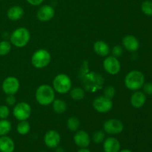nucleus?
Here are the masks:
<instances>
[{
	"label": "nucleus",
	"instance_id": "10",
	"mask_svg": "<svg viewBox=\"0 0 152 152\" xmlns=\"http://www.w3.org/2000/svg\"><path fill=\"white\" fill-rule=\"evenodd\" d=\"M103 129L104 132L108 134H119L124 129V125L120 120L111 119L104 123Z\"/></svg>",
	"mask_w": 152,
	"mask_h": 152
},
{
	"label": "nucleus",
	"instance_id": "5",
	"mask_svg": "<svg viewBox=\"0 0 152 152\" xmlns=\"http://www.w3.org/2000/svg\"><path fill=\"white\" fill-rule=\"evenodd\" d=\"M71 80L67 74H59L55 77L53 81V88L57 93L64 94L71 89Z\"/></svg>",
	"mask_w": 152,
	"mask_h": 152
},
{
	"label": "nucleus",
	"instance_id": "9",
	"mask_svg": "<svg viewBox=\"0 0 152 152\" xmlns=\"http://www.w3.org/2000/svg\"><path fill=\"white\" fill-rule=\"evenodd\" d=\"M20 87L19 80L15 77H8L3 81L1 88L7 95H14L17 93Z\"/></svg>",
	"mask_w": 152,
	"mask_h": 152
},
{
	"label": "nucleus",
	"instance_id": "28",
	"mask_svg": "<svg viewBox=\"0 0 152 152\" xmlns=\"http://www.w3.org/2000/svg\"><path fill=\"white\" fill-rule=\"evenodd\" d=\"M105 132H103V131H98V132H96L93 134V136H92V140L95 143L99 144L105 140Z\"/></svg>",
	"mask_w": 152,
	"mask_h": 152
},
{
	"label": "nucleus",
	"instance_id": "19",
	"mask_svg": "<svg viewBox=\"0 0 152 152\" xmlns=\"http://www.w3.org/2000/svg\"><path fill=\"white\" fill-rule=\"evenodd\" d=\"M94 50L100 56H107L110 53V47L105 42L99 40L96 41L94 45Z\"/></svg>",
	"mask_w": 152,
	"mask_h": 152
},
{
	"label": "nucleus",
	"instance_id": "33",
	"mask_svg": "<svg viewBox=\"0 0 152 152\" xmlns=\"http://www.w3.org/2000/svg\"><path fill=\"white\" fill-rule=\"evenodd\" d=\"M5 102L7 105H9V106H13V105H16V97L14 96V95H7V96L6 97Z\"/></svg>",
	"mask_w": 152,
	"mask_h": 152
},
{
	"label": "nucleus",
	"instance_id": "32",
	"mask_svg": "<svg viewBox=\"0 0 152 152\" xmlns=\"http://www.w3.org/2000/svg\"><path fill=\"white\" fill-rule=\"evenodd\" d=\"M143 92L145 94L152 95V83H144L143 86Z\"/></svg>",
	"mask_w": 152,
	"mask_h": 152
},
{
	"label": "nucleus",
	"instance_id": "25",
	"mask_svg": "<svg viewBox=\"0 0 152 152\" xmlns=\"http://www.w3.org/2000/svg\"><path fill=\"white\" fill-rule=\"evenodd\" d=\"M80 126V122L77 117H71L67 121V127L69 130L72 132H77L78 131Z\"/></svg>",
	"mask_w": 152,
	"mask_h": 152
},
{
	"label": "nucleus",
	"instance_id": "35",
	"mask_svg": "<svg viewBox=\"0 0 152 152\" xmlns=\"http://www.w3.org/2000/svg\"><path fill=\"white\" fill-rule=\"evenodd\" d=\"M77 152H91V151L87 148H81Z\"/></svg>",
	"mask_w": 152,
	"mask_h": 152
},
{
	"label": "nucleus",
	"instance_id": "11",
	"mask_svg": "<svg viewBox=\"0 0 152 152\" xmlns=\"http://www.w3.org/2000/svg\"><path fill=\"white\" fill-rule=\"evenodd\" d=\"M103 68L108 74L116 75L118 74L121 68L120 61L114 56H108L103 61Z\"/></svg>",
	"mask_w": 152,
	"mask_h": 152
},
{
	"label": "nucleus",
	"instance_id": "7",
	"mask_svg": "<svg viewBox=\"0 0 152 152\" xmlns=\"http://www.w3.org/2000/svg\"><path fill=\"white\" fill-rule=\"evenodd\" d=\"M31 114V108L28 103L25 102L16 104L13 110V114L16 120L19 121L27 120Z\"/></svg>",
	"mask_w": 152,
	"mask_h": 152
},
{
	"label": "nucleus",
	"instance_id": "12",
	"mask_svg": "<svg viewBox=\"0 0 152 152\" xmlns=\"http://www.w3.org/2000/svg\"><path fill=\"white\" fill-rule=\"evenodd\" d=\"M61 137L59 134L55 130H50L44 136V142L50 148H57L60 142Z\"/></svg>",
	"mask_w": 152,
	"mask_h": 152
},
{
	"label": "nucleus",
	"instance_id": "26",
	"mask_svg": "<svg viewBox=\"0 0 152 152\" xmlns=\"http://www.w3.org/2000/svg\"><path fill=\"white\" fill-rule=\"evenodd\" d=\"M141 10L145 15L152 16V0H145L141 4Z\"/></svg>",
	"mask_w": 152,
	"mask_h": 152
},
{
	"label": "nucleus",
	"instance_id": "27",
	"mask_svg": "<svg viewBox=\"0 0 152 152\" xmlns=\"http://www.w3.org/2000/svg\"><path fill=\"white\" fill-rule=\"evenodd\" d=\"M11 50V44L7 41L0 42V56H5Z\"/></svg>",
	"mask_w": 152,
	"mask_h": 152
},
{
	"label": "nucleus",
	"instance_id": "16",
	"mask_svg": "<svg viewBox=\"0 0 152 152\" xmlns=\"http://www.w3.org/2000/svg\"><path fill=\"white\" fill-rule=\"evenodd\" d=\"M146 96L144 92L136 91L131 97V104L135 108H140L145 105Z\"/></svg>",
	"mask_w": 152,
	"mask_h": 152
},
{
	"label": "nucleus",
	"instance_id": "21",
	"mask_svg": "<svg viewBox=\"0 0 152 152\" xmlns=\"http://www.w3.org/2000/svg\"><path fill=\"white\" fill-rule=\"evenodd\" d=\"M53 109L56 114H63L67 110V104L65 101L60 99H56L53 100Z\"/></svg>",
	"mask_w": 152,
	"mask_h": 152
},
{
	"label": "nucleus",
	"instance_id": "15",
	"mask_svg": "<svg viewBox=\"0 0 152 152\" xmlns=\"http://www.w3.org/2000/svg\"><path fill=\"white\" fill-rule=\"evenodd\" d=\"M74 141L80 148H87L91 142L88 134L85 131H78L74 137Z\"/></svg>",
	"mask_w": 152,
	"mask_h": 152
},
{
	"label": "nucleus",
	"instance_id": "14",
	"mask_svg": "<svg viewBox=\"0 0 152 152\" xmlns=\"http://www.w3.org/2000/svg\"><path fill=\"white\" fill-rule=\"evenodd\" d=\"M122 44L124 48L129 52L137 51L140 48L139 40L132 35H127L123 37Z\"/></svg>",
	"mask_w": 152,
	"mask_h": 152
},
{
	"label": "nucleus",
	"instance_id": "4",
	"mask_svg": "<svg viewBox=\"0 0 152 152\" xmlns=\"http://www.w3.org/2000/svg\"><path fill=\"white\" fill-rule=\"evenodd\" d=\"M30 37V32L27 28H19L10 35V42L16 48H23L29 42Z\"/></svg>",
	"mask_w": 152,
	"mask_h": 152
},
{
	"label": "nucleus",
	"instance_id": "1",
	"mask_svg": "<svg viewBox=\"0 0 152 152\" xmlns=\"http://www.w3.org/2000/svg\"><path fill=\"white\" fill-rule=\"evenodd\" d=\"M35 97L41 105H49L55 99L54 89L48 85H42L36 91Z\"/></svg>",
	"mask_w": 152,
	"mask_h": 152
},
{
	"label": "nucleus",
	"instance_id": "34",
	"mask_svg": "<svg viewBox=\"0 0 152 152\" xmlns=\"http://www.w3.org/2000/svg\"><path fill=\"white\" fill-rule=\"evenodd\" d=\"M30 4L33 6H38L43 2L44 0H26Z\"/></svg>",
	"mask_w": 152,
	"mask_h": 152
},
{
	"label": "nucleus",
	"instance_id": "36",
	"mask_svg": "<svg viewBox=\"0 0 152 152\" xmlns=\"http://www.w3.org/2000/svg\"><path fill=\"white\" fill-rule=\"evenodd\" d=\"M56 152H65V151H64V150L62 149V148H56Z\"/></svg>",
	"mask_w": 152,
	"mask_h": 152
},
{
	"label": "nucleus",
	"instance_id": "31",
	"mask_svg": "<svg viewBox=\"0 0 152 152\" xmlns=\"http://www.w3.org/2000/svg\"><path fill=\"white\" fill-rule=\"evenodd\" d=\"M123 53V48L120 45H115L114 48H112V53H113V56L114 57H119V56H122Z\"/></svg>",
	"mask_w": 152,
	"mask_h": 152
},
{
	"label": "nucleus",
	"instance_id": "13",
	"mask_svg": "<svg viewBox=\"0 0 152 152\" xmlns=\"http://www.w3.org/2000/svg\"><path fill=\"white\" fill-rule=\"evenodd\" d=\"M55 10L52 6L43 5L40 7L37 13V17L40 22H48L50 21L54 16Z\"/></svg>",
	"mask_w": 152,
	"mask_h": 152
},
{
	"label": "nucleus",
	"instance_id": "6",
	"mask_svg": "<svg viewBox=\"0 0 152 152\" xmlns=\"http://www.w3.org/2000/svg\"><path fill=\"white\" fill-rule=\"evenodd\" d=\"M51 60L50 53L45 49H39L31 57L32 65L37 68H43L50 64Z\"/></svg>",
	"mask_w": 152,
	"mask_h": 152
},
{
	"label": "nucleus",
	"instance_id": "29",
	"mask_svg": "<svg viewBox=\"0 0 152 152\" xmlns=\"http://www.w3.org/2000/svg\"><path fill=\"white\" fill-rule=\"evenodd\" d=\"M115 93L116 91L114 86H108L107 87H105V89H104V96L111 99L114 97V95H115Z\"/></svg>",
	"mask_w": 152,
	"mask_h": 152
},
{
	"label": "nucleus",
	"instance_id": "23",
	"mask_svg": "<svg viewBox=\"0 0 152 152\" xmlns=\"http://www.w3.org/2000/svg\"><path fill=\"white\" fill-rule=\"evenodd\" d=\"M70 96L73 99L80 101L85 97V91L82 88H74L70 90Z\"/></svg>",
	"mask_w": 152,
	"mask_h": 152
},
{
	"label": "nucleus",
	"instance_id": "3",
	"mask_svg": "<svg viewBox=\"0 0 152 152\" xmlns=\"http://www.w3.org/2000/svg\"><path fill=\"white\" fill-rule=\"evenodd\" d=\"M83 80L85 88L89 92L96 91L102 88L103 86L104 80L102 77L94 72H91L83 76Z\"/></svg>",
	"mask_w": 152,
	"mask_h": 152
},
{
	"label": "nucleus",
	"instance_id": "37",
	"mask_svg": "<svg viewBox=\"0 0 152 152\" xmlns=\"http://www.w3.org/2000/svg\"><path fill=\"white\" fill-rule=\"evenodd\" d=\"M119 152H132V151L129 149H123V150H121V151L120 150Z\"/></svg>",
	"mask_w": 152,
	"mask_h": 152
},
{
	"label": "nucleus",
	"instance_id": "24",
	"mask_svg": "<svg viewBox=\"0 0 152 152\" xmlns=\"http://www.w3.org/2000/svg\"><path fill=\"white\" fill-rule=\"evenodd\" d=\"M31 129V126L28 122L26 120H23V121H20L17 125L16 127V130H17L18 133L21 135H25L28 134Z\"/></svg>",
	"mask_w": 152,
	"mask_h": 152
},
{
	"label": "nucleus",
	"instance_id": "2",
	"mask_svg": "<svg viewBox=\"0 0 152 152\" xmlns=\"http://www.w3.org/2000/svg\"><path fill=\"white\" fill-rule=\"evenodd\" d=\"M145 83V76L141 71H132L125 77V86L131 91H139Z\"/></svg>",
	"mask_w": 152,
	"mask_h": 152
},
{
	"label": "nucleus",
	"instance_id": "8",
	"mask_svg": "<svg viewBox=\"0 0 152 152\" xmlns=\"http://www.w3.org/2000/svg\"><path fill=\"white\" fill-rule=\"evenodd\" d=\"M93 107L97 112L105 114L112 109L113 102L111 99L105 96L96 97L93 102Z\"/></svg>",
	"mask_w": 152,
	"mask_h": 152
},
{
	"label": "nucleus",
	"instance_id": "17",
	"mask_svg": "<svg viewBox=\"0 0 152 152\" xmlns=\"http://www.w3.org/2000/svg\"><path fill=\"white\" fill-rule=\"evenodd\" d=\"M103 150L105 152H119L120 143L114 137H108L103 141Z\"/></svg>",
	"mask_w": 152,
	"mask_h": 152
},
{
	"label": "nucleus",
	"instance_id": "18",
	"mask_svg": "<svg viewBox=\"0 0 152 152\" xmlns=\"http://www.w3.org/2000/svg\"><path fill=\"white\" fill-rule=\"evenodd\" d=\"M15 144L13 140L7 136L0 137V152H13Z\"/></svg>",
	"mask_w": 152,
	"mask_h": 152
},
{
	"label": "nucleus",
	"instance_id": "30",
	"mask_svg": "<svg viewBox=\"0 0 152 152\" xmlns=\"http://www.w3.org/2000/svg\"><path fill=\"white\" fill-rule=\"evenodd\" d=\"M10 115V109L7 105H0V119H7Z\"/></svg>",
	"mask_w": 152,
	"mask_h": 152
},
{
	"label": "nucleus",
	"instance_id": "22",
	"mask_svg": "<svg viewBox=\"0 0 152 152\" xmlns=\"http://www.w3.org/2000/svg\"><path fill=\"white\" fill-rule=\"evenodd\" d=\"M11 131V123L7 119L0 120V137L6 136Z\"/></svg>",
	"mask_w": 152,
	"mask_h": 152
},
{
	"label": "nucleus",
	"instance_id": "20",
	"mask_svg": "<svg viewBox=\"0 0 152 152\" xmlns=\"http://www.w3.org/2000/svg\"><path fill=\"white\" fill-rule=\"evenodd\" d=\"M24 15V10L20 6L15 5L9 8L7 10V16L10 20L17 21L20 19Z\"/></svg>",
	"mask_w": 152,
	"mask_h": 152
}]
</instances>
